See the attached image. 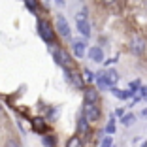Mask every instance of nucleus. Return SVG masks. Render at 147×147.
<instances>
[{
    "label": "nucleus",
    "instance_id": "nucleus-8",
    "mask_svg": "<svg viewBox=\"0 0 147 147\" xmlns=\"http://www.w3.org/2000/svg\"><path fill=\"white\" fill-rule=\"evenodd\" d=\"M83 98H85V104H98V100H100L98 89L87 87V89H85V94H83Z\"/></svg>",
    "mask_w": 147,
    "mask_h": 147
},
{
    "label": "nucleus",
    "instance_id": "nucleus-4",
    "mask_svg": "<svg viewBox=\"0 0 147 147\" xmlns=\"http://www.w3.org/2000/svg\"><path fill=\"white\" fill-rule=\"evenodd\" d=\"M76 26H78L79 34L83 38H91V23H89V19H87V15L83 11L76 15Z\"/></svg>",
    "mask_w": 147,
    "mask_h": 147
},
{
    "label": "nucleus",
    "instance_id": "nucleus-33",
    "mask_svg": "<svg viewBox=\"0 0 147 147\" xmlns=\"http://www.w3.org/2000/svg\"><path fill=\"white\" fill-rule=\"evenodd\" d=\"M45 2H49V0H45Z\"/></svg>",
    "mask_w": 147,
    "mask_h": 147
},
{
    "label": "nucleus",
    "instance_id": "nucleus-27",
    "mask_svg": "<svg viewBox=\"0 0 147 147\" xmlns=\"http://www.w3.org/2000/svg\"><path fill=\"white\" fill-rule=\"evenodd\" d=\"M57 115H59V109H57V108H51V111H49V117H51V119H55Z\"/></svg>",
    "mask_w": 147,
    "mask_h": 147
},
{
    "label": "nucleus",
    "instance_id": "nucleus-14",
    "mask_svg": "<svg viewBox=\"0 0 147 147\" xmlns=\"http://www.w3.org/2000/svg\"><path fill=\"white\" fill-rule=\"evenodd\" d=\"M104 76H106V79L109 81V85H111V87L115 85L117 81H119V74H117L115 70H106V72H104Z\"/></svg>",
    "mask_w": 147,
    "mask_h": 147
},
{
    "label": "nucleus",
    "instance_id": "nucleus-16",
    "mask_svg": "<svg viewBox=\"0 0 147 147\" xmlns=\"http://www.w3.org/2000/svg\"><path fill=\"white\" fill-rule=\"evenodd\" d=\"M66 147H83V140L79 136H72L68 140V143H66Z\"/></svg>",
    "mask_w": 147,
    "mask_h": 147
},
{
    "label": "nucleus",
    "instance_id": "nucleus-17",
    "mask_svg": "<svg viewBox=\"0 0 147 147\" xmlns=\"http://www.w3.org/2000/svg\"><path fill=\"white\" fill-rule=\"evenodd\" d=\"M32 125H34V128L38 130V132L45 130V121H43L42 117H34V119H32Z\"/></svg>",
    "mask_w": 147,
    "mask_h": 147
},
{
    "label": "nucleus",
    "instance_id": "nucleus-30",
    "mask_svg": "<svg viewBox=\"0 0 147 147\" xmlns=\"http://www.w3.org/2000/svg\"><path fill=\"white\" fill-rule=\"evenodd\" d=\"M142 115H143V117H145V119H147V108H145V109H143V111H142Z\"/></svg>",
    "mask_w": 147,
    "mask_h": 147
},
{
    "label": "nucleus",
    "instance_id": "nucleus-20",
    "mask_svg": "<svg viewBox=\"0 0 147 147\" xmlns=\"http://www.w3.org/2000/svg\"><path fill=\"white\" fill-rule=\"evenodd\" d=\"M83 79H85V83H92L96 79V74L94 72H91V70L87 68L85 72H83Z\"/></svg>",
    "mask_w": 147,
    "mask_h": 147
},
{
    "label": "nucleus",
    "instance_id": "nucleus-31",
    "mask_svg": "<svg viewBox=\"0 0 147 147\" xmlns=\"http://www.w3.org/2000/svg\"><path fill=\"white\" fill-rule=\"evenodd\" d=\"M2 111H4V109H2V106H0V113H2Z\"/></svg>",
    "mask_w": 147,
    "mask_h": 147
},
{
    "label": "nucleus",
    "instance_id": "nucleus-2",
    "mask_svg": "<svg viewBox=\"0 0 147 147\" xmlns=\"http://www.w3.org/2000/svg\"><path fill=\"white\" fill-rule=\"evenodd\" d=\"M38 34L45 43H53L55 38H57L55 28L51 26V23H49L47 19H38Z\"/></svg>",
    "mask_w": 147,
    "mask_h": 147
},
{
    "label": "nucleus",
    "instance_id": "nucleus-5",
    "mask_svg": "<svg viewBox=\"0 0 147 147\" xmlns=\"http://www.w3.org/2000/svg\"><path fill=\"white\" fill-rule=\"evenodd\" d=\"M64 76H66L68 83L74 87V89H78V91H85V79L81 78V74H79V72H76V70H66Z\"/></svg>",
    "mask_w": 147,
    "mask_h": 147
},
{
    "label": "nucleus",
    "instance_id": "nucleus-1",
    "mask_svg": "<svg viewBox=\"0 0 147 147\" xmlns=\"http://www.w3.org/2000/svg\"><path fill=\"white\" fill-rule=\"evenodd\" d=\"M53 61H55V64H59L62 70H74V59H72V55H70L66 49H62V47H59V49H55L53 51Z\"/></svg>",
    "mask_w": 147,
    "mask_h": 147
},
{
    "label": "nucleus",
    "instance_id": "nucleus-13",
    "mask_svg": "<svg viewBox=\"0 0 147 147\" xmlns=\"http://www.w3.org/2000/svg\"><path fill=\"white\" fill-rule=\"evenodd\" d=\"M111 92H113V96H115V98H119V100H128V98H132V96H134L130 91H123V89H115V87L111 89Z\"/></svg>",
    "mask_w": 147,
    "mask_h": 147
},
{
    "label": "nucleus",
    "instance_id": "nucleus-15",
    "mask_svg": "<svg viewBox=\"0 0 147 147\" xmlns=\"http://www.w3.org/2000/svg\"><path fill=\"white\" fill-rule=\"evenodd\" d=\"M42 143L45 147H57V140H55V136H51V134H43Z\"/></svg>",
    "mask_w": 147,
    "mask_h": 147
},
{
    "label": "nucleus",
    "instance_id": "nucleus-24",
    "mask_svg": "<svg viewBox=\"0 0 147 147\" xmlns=\"http://www.w3.org/2000/svg\"><path fill=\"white\" fill-rule=\"evenodd\" d=\"M6 147H21V143H19V140H8V143H6Z\"/></svg>",
    "mask_w": 147,
    "mask_h": 147
},
{
    "label": "nucleus",
    "instance_id": "nucleus-3",
    "mask_svg": "<svg viewBox=\"0 0 147 147\" xmlns=\"http://www.w3.org/2000/svg\"><path fill=\"white\" fill-rule=\"evenodd\" d=\"M81 115L85 117L89 123H94V121H98V119H100L102 109H100L98 104H85V102H83V111H81Z\"/></svg>",
    "mask_w": 147,
    "mask_h": 147
},
{
    "label": "nucleus",
    "instance_id": "nucleus-28",
    "mask_svg": "<svg viewBox=\"0 0 147 147\" xmlns=\"http://www.w3.org/2000/svg\"><path fill=\"white\" fill-rule=\"evenodd\" d=\"M102 2H104L106 6H113V4H115V2H117V0H102Z\"/></svg>",
    "mask_w": 147,
    "mask_h": 147
},
{
    "label": "nucleus",
    "instance_id": "nucleus-29",
    "mask_svg": "<svg viewBox=\"0 0 147 147\" xmlns=\"http://www.w3.org/2000/svg\"><path fill=\"white\" fill-rule=\"evenodd\" d=\"M55 2H57L59 6H64V0H55Z\"/></svg>",
    "mask_w": 147,
    "mask_h": 147
},
{
    "label": "nucleus",
    "instance_id": "nucleus-12",
    "mask_svg": "<svg viewBox=\"0 0 147 147\" xmlns=\"http://www.w3.org/2000/svg\"><path fill=\"white\" fill-rule=\"evenodd\" d=\"M89 130H91L89 121H87L83 115H79V119H78V132H79V136H89Z\"/></svg>",
    "mask_w": 147,
    "mask_h": 147
},
{
    "label": "nucleus",
    "instance_id": "nucleus-11",
    "mask_svg": "<svg viewBox=\"0 0 147 147\" xmlns=\"http://www.w3.org/2000/svg\"><path fill=\"white\" fill-rule=\"evenodd\" d=\"M89 59L94 61V62H102V61H104V49L98 47V45L91 47V49H89Z\"/></svg>",
    "mask_w": 147,
    "mask_h": 147
},
{
    "label": "nucleus",
    "instance_id": "nucleus-23",
    "mask_svg": "<svg viewBox=\"0 0 147 147\" xmlns=\"http://www.w3.org/2000/svg\"><path fill=\"white\" fill-rule=\"evenodd\" d=\"M100 147H113V138L111 136H104L102 142H100Z\"/></svg>",
    "mask_w": 147,
    "mask_h": 147
},
{
    "label": "nucleus",
    "instance_id": "nucleus-22",
    "mask_svg": "<svg viewBox=\"0 0 147 147\" xmlns=\"http://www.w3.org/2000/svg\"><path fill=\"white\" fill-rule=\"evenodd\" d=\"M140 87H142V81H140V79H136V81L130 83V89H128V91L132 92V94H136V92L140 91Z\"/></svg>",
    "mask_w": 147,
    "mask_h": 147
},
{
    "label": "nucleus",
    "instance_id": "nucleus-18",
    "mask_svg": "<svg viewBox=\"0 0 147 147\" xmlns=\"http://www.w3.org/2000/svg\"><path fill=\"white\" fill-rule=\"evenodd\" d=\"M25 6H26V9L32 11V13L38 11V0H25Z\"/></svg>",
    "mask_w": 147,
    "mask_h": 147
},
{
    "label": "nucleus",
    "instance_id": "nucleus-25",
    "mask_svg": "<svg viewBox=\"0 0 147 147\" xmlns=\"http://www.w3.org/2000/svg\"><path fill=\"white\" fill-rule=\"evenodd\" d=\"M138 94H140V98H147V85H142V87H140Z\"/></svg>",
    "mask_w": 147,
    "mask_h": 147
},
{
    "label": "nucleus",
    "instance_id": "nucleus-7",
    "mask_svg": "<svg viewBox=\"0 0 147 147\" xmlns=\"http://www.w3.org/2000/svg\"><path fill=\"white\" fill-rule=\"evenodd\" d=\"M57 32H59L62 38H70V34H72L70 23H68V19H66L64 15H59V17H57Z\"/></svg>",
    "mask_w": 147,
    "mask_h": 147
},
{
    "label": "nucleus",
    "instance_id": "nucleus-6",
    "mask_svg": "<svg viewBox=\"0 0 147 147\" xmlns=\"http://www.w3.org/2000/svg\"><path fill=\"white\" fill-rule=\"evenodd\" d=\"M145 49H147V43H145V40H143L142 36L134 34L132 38H130V53H132V55H143Z\"/></svg>",
    "mask_w": 147,
    "mask_h": 147
},
{
    "label": "nucleus",
    "instance_id": "nucleus-26",
    "mask_svg": "<svg viewBox=\"0 0 147 147\" xmlns=\"http://www.w3.org/2000/svg\"><path fill=\"white\" fill-rule=\"evenodd\" d=\"M126 113H125V108H119V109H115V117H119V119H123Z\"/></svg>",
    "mask_w": 147,
    "mask_h": 147
},
{
    "label": "nucleus",
    "instance_id": "nucleus-10",
    "mask_svg": "<svg viewBox=\"0 0 147 147\" xmlns=\"http://www.w3.org/2000/svg\"><path fill=\"white\" fill-rule=\"evenodd\" d=\"M96 85H98V91H111L113 87L109 85V81L106 79V76H104V72H100V74H96Z\"/></svg>",
    "mask_w": 147,
    "mask_h": 147
},
{
    "label": "nucleus",
    "instance_id": "nucleus-21",
    "mask_svg": "<svg viewBox=\"0 0 147 147\" xmlns=\"http://www.w3.org/2000/svg\"><path fill=\"white\" fill-rule=\"evenodd\" d=\"M134 119H136V117L132 115V113H126V115L121 119V125H125V126H130L132 123H134Z\"/></svg>",
    "mask_w": 147,
    "mask_h": 147
},
{
    "label": "nucleus",
    "instance_id": "nucleus-9",
    "mask_svg": "<svg viewBox=\"0 0 147 147\" xmlns=\"http://www.w3.org/2000/svg\"><path fill=\"white\" fill-rule=\"evenodd\" d=\"M72 49H74V57L76 59H83V57L87 55V45L81 42V40H74V43H72Z\"/></svg>",
    "mask_w": 147,
    "mask_h": 147
},
{
    "label": "nucleus",
    "instance_id": "nucleus-32",
    "mask_svg": "<svg viewBox=\"0 0 147 147\" xmlns=\"http://www.w3.org/2000/svg\"><path fill=\"white\" fill-rule=\"evenodd\" d=\"M142 147H147V143H143V145H142Z\"/></svg>",
    "mask_w": 147,
    "mask_h": 147
},
{
    "label": "nucleus",
    "instance_id": "nucleus-19",
    "mask_svg": "<svg viewBox=\"0 0 147 147\" xmlns=\"http://www.w3.org/2000/svg\"><path fill=\"white\" fill-rule=\"evenodd\" d=\"M115 130H117V126H115V121H109L108 125H106V128H104V132H106V136H113L115 134Z\"/></svg>",
    "mask_w": 147,
    "mask_h": 147
}]
</instances>
